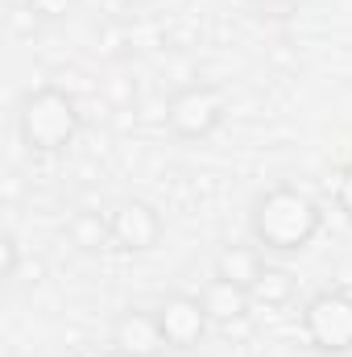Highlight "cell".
<instances>
[{"label": "cell", "mask_w": 352, "mask_h": 357, "mask_svg": "<svg viewBox=\"0 0 352 357\" xmlns=\"http://www.w3.org/2000/svg\"><path fill=\"white\" fill-rule=\"evenodd\" d=\"M17 274V237H4V278Z\"/></svg>", "instance_id": "14"}, {"label": "cell", "mask_w": 352, "mask_h": 357, "mask_svg": "<svg viewBox=\"0 0 352 357\" xmlns=\"http://www.w3.org/2000/svg\"><path fill=\"white\" fill-rule=\"evenodd\" d=\"M166 125L182 142H199L224 125V91L211 84H191L170 96L166 104Z\"/></svg>", "instance_id": "4"}, {"label": "cell", "mask_w": 352, "mask_h": 357, "mask_svg": "<svg viewBox=\"0 0 352 357\" xmlns=\"http://www.w3.org/2000/svg\"><path fill=\"white\" fill-rule=\"evenodd\" d=\"M303 333L319 354H349L352 349V295L323 291L303 307Z\"/></svg>", "instance_id": "3"}, {"label": "cell", "mask_w": 352, "mask_h": 357, "mask_svg": "<svg viewBox=\"0 0 352 357\" xmlns=\"http://www.w3.org/2000/svg\"><path fill=\"white\" fill-rule=\"evenodd\" d=\"M262 270H265V262L253 245H232V250H224L216 258V278H228V282H237L245 291H253V282L262 278Z\"/></svg>", "instance_id": "9"}, {"label": "cell", "mask_w": 352, "mask_h": 357, "mask_svg": "<svg viewBox=\"0 0 352 357\" xmlns=\"http://www.w3.org/2000/svg\"><path fill=\"white\" fill-rule=\"evenodd\" d=\"M33 8H38L42 17H63V13L71 8V0H33Z\"/></svg>", "instance_id": "13"}, {"label": "cell", "mask_w": 352, "mask_h": 357, "mask_svg": "<svg viewBox=\"0 0 352 357\" xmlns=\"http://www.w3.org/2000/svg\"><path fill=\"white\" fill-rule=\"evenodd\" d=\"M158 328H162V341L170 349H191L199 345L203 328H207V307L199 295H170L162 307H158Z\"/></svg>", "instance_id": "6"}, {"label": "cell", "mask_w": 352, "mask_h": 357, "mask_svg": "<svg viewBox=\"0 0 352 357\" xmlns=\"http://www.w3.org/2000/svg\"><path fill=\"white\" fill-rule=\"evenodd\" d=\"M199 299H203V307H207V320H241V316L249 312V303H253V295H249L245 287L228 282V278H211Z\"/></svg>", "instance_id": "8"}, {"label": "cell", "mask_w": 352, "mask_h": 357, "mask_svg": "<svg viewBox=\"0 0 352 357\" xmlns=\"http://www.w3.org/2000/svg\"><path fill=\"white\" fill-rule=\"evenodd\" d=\"M249 295L262 299V303H269V307H278V303H286V299L294 295V278H290L286 270H278V266H265Z\"/></svg>", "instance_id": "10"}, {"label": "cell", "mask_w": 352, "mask_h": 357, "mask_svg": "<svg viewBox=\"0 0 352 357\" xmlns=\"http://www.w3.org/2000/svg\"><path fill=\"white\" fill-rule=\"evenodd\" d=\"M71 237L83 245V250H99V241H112L108 237V220H99V216H75L71 220Z\"/></svg>", "instance_id": "11"}, {"label": "cell", "mask_w": 352, "mask_h": 357, "mask_svg": "<svg viewBox=\"0 0 352 357\" xmlns=\"http://www.w3.org/2000/svg\"><path fill=\"white\" fill-rule=\"evenodd\" d=\"M336 204H340V212L352 220V167L340 171V183H336Z\"/></svg>", "instance_id": "12"}, {"label": "cell", "mask_w": 352, "mask_h": 357, "mask_svg": "<svg viewBox=\"0 0 352 357\" xmlns=\"http://www.w3.org/2000/svg\"><path fill=\"white\" fill-rule=\"evenodd\" d=\"M108 237L120 250H154L162 241V216L145 199H125L108 212Z\"/></svg>", "instance_id": "5"}, {"label": "cell", "mask_w": 352, "mask_h": 357, "mask_svg": "<svg viewBox=\"0 0 352 357\" xmlns=\"http://www.w3.org/2000/svg\"><path fill=\"white\" fill-rule=\"evenodd\" d=\"M319 225H323L319 204L294 187H273V191L257 195V204H253V237L278 254L307 250L311 237L319 233Z\"/></svg>", "instance_id": "1"}, {"label": "cell", "mask_w": 352, "mask_h": 357, "mask_svg": "<svg viewBox=\"0 0 352 357\" xmlns=\"http://www.w3.org/2000/svg\"><path fill=\"white\" fill-rule=\"evenodd\" d=\"M17 125L29 150H67L79 133V108L67 91L38 88L21 100Z\"/></svg>", "instance_id": "2"}, {"label": "cell", "mask_w": 352, "mask_h": 357, "mask_svg": "<svg viewBox=\"0 0 352 357\" xmlns=\"http://www.w3.org/2000/svg\"><path fill=\"white\" fill-rule=\"evenodd\" d=\"M116 345L133 357H145L154 349H162V328H158V316H141V312H129L120 324H116Z\"/></svg>", "instance_id": "7"}]
</instances>
